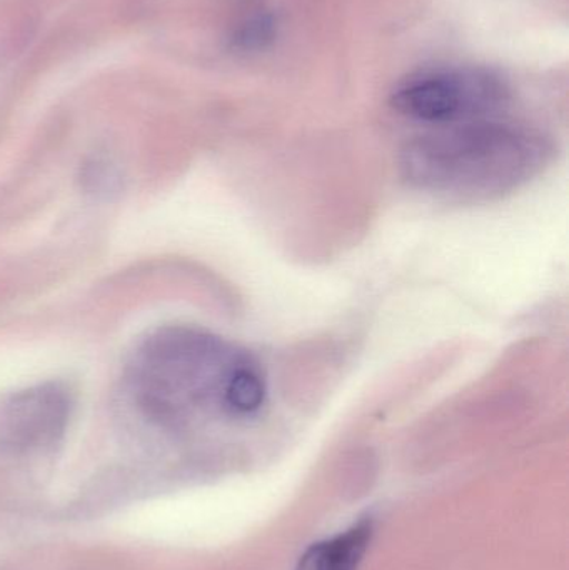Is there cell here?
Wrapping results in <instances>:
<instances>
[{
    "instance_id": "cell-2",
    "label": "cell",
    "mask_w": 569,
    "mask_h": 570,
    "mask_svg": "<svg viewBox=\"0 0 569 570\" xmlns=\"http://www.w3.org/2000/svg\"><path fill=\"white\" fill-rule=\"evenodd\" d=\"M251 358L249 352L200 328H159L134 355L130 399L163 425L183 424L194 412L229 415L230 387Z\"/></svg>"
},
{
    "instance_id": "cell-3",
    "label": "cell",
    "mask_w": 569,
    "mask_h": 570,
    "mask_svg": "<svg viewBox=\"0 0 569 570\" xmlns=\"http://www.w3.org/2000/svg\"><path fill=\"white\" fill-rule=\"evenodd\" d=\"M508 102L507 82L480 67L421 70L401 80L391 94L398 114L436 127L493 119Z\"/></svg>"
},
{
    "instance_id": "cell-1",
    "label": "cell",
    "mask_w": 569,
    "mask_h": 570,
    "mask_svg": "<svg viewBox=\"0 0 569 570\" xmlns=\"http://www.w3.org/2000/svg\"><path fill=\"white\" fill-rule=\"evenodd\" d=\"M550 157V144L541 134L493 117L414 137L401 149L400 170L423 193L491 200L527 186Z\"/></svg>"
},
{
    "instance_id": "cell-5",
    "label": "cell",
    "mask_w": 569,
    "mask_h": 570,
    "mask_svg": "<svg viewBox=\"0 0 569 570\" xmlns=\"http://www.w3.org/2000/svg\"><path fill=\"white\" fill-rule=\"evenodd\" d=\"M373 538V522L361 521L347 531L307 549L294 570H357Z\"/></svg>"
},
{
    "instance_id": "cell-4",
    "label": "cell",
    "mask_w": 569,
    "mask_h": 570,
    "mask_svg": "<svg viewBox=\"0 0 569 570\" xmlns=\"http://www.w3.org/2000/svg\"><path fill=\"white\" fill-rule=\"evenodd\" d=\"M72 414V394L59 382L32 385L0 397V449L39 451L59 441Z\"/></svg>"
},
{
    "instance_id": "cell-6",
    "label": "cell",
    "mask_w": 569,
    "mask_h": 570,
    "mask_svg": "<svg viewBox=\"0 0 569 570\" xmlns=\"http://www.w3.org/2000/svg\"><path fill=\"white\" fill-rule=\"evenodd\" d=\"M274 36V22L269 16H257L246 20L237 29L234 43L239 49L254 50L266 46Z\"/></svg>"
}]
</instances>
